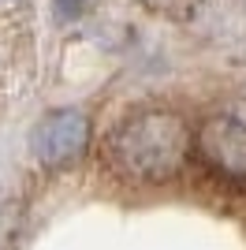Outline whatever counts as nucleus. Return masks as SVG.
<instances>
[{
  "instance_id": "20e7f679",
  "label": "nucleus",
  "mask_w": 246,
  "mask_h": 250,
  "mask_svg": "<svg viewBox=\"0 0 246 250\" xmlns=\"http://www.w3.org/2000/svg\"><path fill=\"white\" fill-rule=\"evenodd\" d=\"M56 4H60V11H63V15H75V11L82 8V0H56Z\"/></svg>"
},
{
  "instance_id": "7ed1b4c3",
  "label": "nucleus",
  "mask_w": 246,
  "mask_h": 250,
  "mask_svg": "<svg viewBox=\"0 0 246 250\" xmlns=\"http://www.w3.org/2000/svg\"><path fill=\"white\" fill-rule=\"evenodd\" d=\"M202 153L224 176L246 183V108H231L224 116H213L202 127Z\"/></svg>"
},
{
  "instance_id": "f03ea898",
  "label": "nucleus",
  "mask_w": 246,
  "mask_h": 250,
  "mask_svg": "<svg viewBox=\"0 0 246 250\" xmlns=\"http://www.w3.org/2000/svg\"><path fill=\"white\" fill-rule=\"evenodd\" d=\"M86 135H90V124L79 108H56L41 116V124L34 127V153L41 165L63 168L86 149Z\"/></svg>"
},
{
  "instance_id": "f257e3e1",
  "label": "nucleus",
  "mask_w": 246,
  "mask_h": 250,
  "mask_svg": "<svg viewBox=\"0 0 246 250\" xmlns=\"http://www.w3.org/2000/svg\"><path fill=\"white\" fill-rule=\"evenodd\" d=\"M190 138L179 116L172 112H142L131 116L108 142V153L120 165V172L145 183L175 176L186 161Z\"/></svg>"
}]
</instances>
